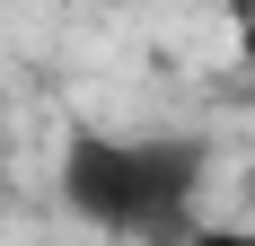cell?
<instances>
[{
  "label": "cell",
  "mask_w": 255,
  "mask_h": 246,
  "mask_svg": "<svg viewBox=\"0 0 255 246\" xmlns=\"http://www.w3.org/2000/svg\"><path fill=\"white\" fill-rule=\"evenodd\" d=\"M203 176H211V141L203 132H71L53 194L62 211L106 238L132 246H185L203 229Z\"/></svg>",
  "instance_id": "6da1fadb"
},
{
  "label": "cell",
  "mask_w": 255,
  "mask_h": 246,
  "mask_svg": "<svg viewBox=\"0 0 255 246\" xmlns=\"http://www.w3.org/2000/svg\"><path fill=\"white\" fill-rule=\"evenodd\" d=\"M185 246H255V220H203Z\"/></svg>",
  "instance_id": "7a4b0ae2"
},
{
  "label": "cell",
  "mask_w": 255,
  "mask_h": 246,
  "mask_svg": "<svg viewBox=\"0 0 255 246\" xmlns=\"http://www.w3.org/2000/svg\"><path fill=\"white\" fill-rule=\"evenodd\" d=\"M247 35H238V53H247V88H255V18H238Z\"/></svg>",
  "instance_id": "3957f363"
},
{
  "label": "cell",
  "mask_w": 255,
  "mask_h": 246,
  "mask_svg": "<svg viewBox=\"0 0 255 246\" xmlns=\"http://www.w3.org/2000/svg\"><path fill=\"white\" fill-rule=\"evenodd\" d=\"M247 202H255V167H247Z\"/></svg>",
  "instance_id": "277c9868"
}]
</instances>
